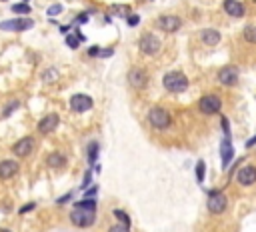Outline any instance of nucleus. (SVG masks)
Masks as SVG:
<instances>
[{
  "instance_id": "1",
  "label": "nucleus",
  "mask_w": 256,
  "mask_h": 232,
  "mask_svg": "<svg viewBox=\"0 0 256 232\" xmlns=\"http://www.w3.org/2000/svg\"><path fill=\"white\" fill-rule=\"evenodd\" d=\"M188 84H190V80L182 70H170L162 78V86L170 94H180L184 90H188Z\"/></svg>"
},
{
  "instance_id": "2",
  "label": "nucleus",
  "mask_w": 256,
  "mask_h": 232,
  "mask_svg": "<svg viewBox=\"0 0 256 232\" xmlns=\"http://www.w3.org/2000/svg\"><path fill=\"white\" fill-rule=\"evenodd\" d=\"M146 120L154 130L162 132V130H168L170 126H172V114H170L164 106H152L146 114Z\"/></svg>"
},
{
  "instance_id": "3",
  "label": "nucleus",
  "mask_w": 256,
  "mask_h": 232,
  "mask_svg": "<svg viewBox=\"0 0 256 232\" xmlns=\"http://www.w3.org/2000/svg\"><path fill=\"white\" fill-rule=\"evenodd\" d=\"M226 208H228V196L222 190H210L206 198V210L218 216V214H224Z\"/></svg>"
},
{
  "instance_id": "4",
  "label": "nucleus",
  "mask_w": 256,
  "mask_h": 232,
  "mask_svg": "<svg viewBox=\"0 0 256 232\" xmlns=\"http://www.w3.org/2000/svg\"><path fill=\"white\" fill-rule=\"evenodd\" d=\"M162 48V42L156 34H152V32H146V34L140 36L138 40V50L142 56H156Z\"/></svg>"
},
{
  "instance_id": "5",
  "label": "nucleus",
  "mask_w": 256,
  "mask_h": 232,
  "mask_svg": "<svg viewBox=\"0 0 256 232\" xmlns=\"http://www.w3.org/2000/svg\"><path fill=\"white\" fill-rule=\"evenodd\" d=\"M198 110L204 116L218 114L220 110H222V98H220L218 94H204L198 100Z\"/></svg>"
},
{
  "instance_id": "6",
  "label": "nucleus",
  "mask_w": 256,
  "mask_h": 232,
  "mask_svg": "<svg viewBox=\"0 0 256 232\" xmlns=\"http://www.w3.org/2000/svg\"><path fill=\"white\" fill-rule=\"evenodd\" d=\"M70 222L76 228H88L96 222V210H84V208H72L70 210Z\"/></svg>"
},
{
  "instance_id": "7",
  "label": "nucleus",
  "mask_w": 256,
  "mask_h": 232,
  "mask_svg": "<svg viewBox=\"0 0 256 232\" xmlns=\"http://www.w3.org/2000/svg\"><path fill=\"white\" fill-rule=\"evenodd\" d=\"M156 28L166 32V34H174V32H178L182 28V18L176 14H162L156 18Z\"/></svg>"
},
{
  "instance_id": "8",
  "label": "nucleus",
  "mask_w": 256,
  "mask_h": 232,
  "mask_svg": "<svg viewBox=\"0 0 256 232\" xmlns=\"http://www.w3.org/2000/svg\"><path fill=\"white\" fill-rule=\"evenodd\" d=\"M234 180H236V184L242 186V188L254 186L256 184V166L254 164H244V166H240L236 170Z\"/></svg>"
},
{
  "instance_id": "9",
  "label": "nucleus",
  "mask_w": 256,
  "mask_h": 232,
  "mask_svg": "<svg viewBox=\"0 0 256 232\" xmlns=\"http://www.w3.org/2000/svg\"><path fill=\"white\" fill-rule=\"evenodd\" d=\"M126 80H128L130 88L144 90L148 86V72L144 68H140V66H132V68L128 70V74H126Z\"/></svg>"
},
{
  "instance_id": "10",
  "label": "nucleus",
  "mask_w": 256,
  "mask_h": 232,
  "mask_svg": "<svg viewBox=\"0 0 256 232\" xmlns=\"http://www.w3.org/2000/svg\"><path fill=\"white\" fill-rule=\"evenodd\" d=\"M34 146H36V140H34L32 136H24V138H20V140H16V142L12 144L10 150H12V154H14L16 158H26V156L32 154Z\"/></svg>"
},
{
  "instance_id": "11",
  "label": "nucleus",
  "mask_w": 256,
  "mask_h": 232,
  "mask_svg": "<svg viewBox=\"0 0 256 232\" xmlns=\"http://www.w3.org/2000/svg\"><path fill=\"white\" fill-rule=\"evenodd\" d=\"M216 78H218V82L222 86H236L238 84V78H240V72H238V68L236 66H222V68L218 70V74H216Z\"/></svg>"
},
{
  "instance_id": "12",
  "label": "nucleus",
  "mask_w": 256,
  "mask_h": 232,
  "mask_svg": "<svg viewBox=\"0 0 256 232\" xmlns=\"http://www.w3.org/2000/svg\"><path fill=\"white\" fill-rule=\"evenodd\" d=\"M58 124H60V116L56 112H50L38 120L36 130H38V134H52V132L58 128Z\"/></svg>"
},
{
  "instance_id": "13",
  "label": "nucleus",
  "mask_w": 256,
  "mask_h": 232,
  "mask_svg": "<svg viewBox=\"0 0 256 232\" xmlns=\"http://www.w3.org/2000/svg\"><path fill=\"white\" fill-rule=\"evenodd\" d=\"M92 106H94V100H92V96H88V94H74V96H70V110L72 112L82 114V112H88Z\"/></svg>"
},
{
  "instance_id": "14",
  "label": "nucleus",
  "mask_w": 256,
  "mask_h": 232,
  "mask_svg": "<svg viewBox=\"0 0 256 232\" xmlns=\"http://www.w3.org/2000/svg\"><path fill=\"white\" fill-rule=\"evenodd\" d=\"M34 28V20L30 18H14V20H6L0 22V30H10V32H26Z\"/></svg>"
},
{
  "instance_id": "15",
  "label": "nucleus",
  "mask_w": 256,
  "mask_h": 232,
  "mask_svg": "<svg viewBox=\"0 0 256 232\" xmlns=\"http://www.w3.org/2000/svg\"><path fill=\"white\" fill-rule=\"evenodd\" d=\"M222 8L228 16H232V18H242V16L246 14V6L240 2V0H224Z\"/></svg>"
},
{
  "instance_id": "16",
  "label": "nucleus",
  "mask_w": 256,
  "mask_h": 232,
  "mask_svg": "<svg viewBox=\"0 0 256 232\" xmlns=\"http://www.w3.org/2000/svg\"><path fill=\"white\" fill-rule=\"evenodd\" d=\"M198 36H200V42L206 46H216L222 40V34H220V30H216V28H202Z\"/></svg>"
},
{
  "instance_id": "17",
  "label": "nucleus",
  "mask_w": 256,
  "mask_h": 232,
  "mask_svg": "<svg viewBox=\"0 0 256 232\" xmlns=\"http://www.w3.org/2000/svg\"><path fill=\"white\" fill-rule=\"evenodd\" d=\"M18 174V162L16 160H0V180H10Z\"/></svg>"
},
{
  "instance_id": "18",
  "label": "nucleus",
  "mask_w": 256,
  "mask_h": 232,
  "mask_svg": "<svg viewBox=\"0 0 256 232\" xmlns=\"http://www.w3.org/2000/svg\"><path fill=\"white\" fill-rule=\"evenodd\" d=\"M220 158H222V168H228L230 160L234 158V146H232L230 136H224L222 144H220Z\"/></svg>"
},
{
  "instance_id": "19",
  "label": "nucleus",
  "mask_w": 256,
  "mask_h": 232,
  "mask_svg": "<svg viewBox=\"0 0 256 232\" xmlns=\"http://www.w3.org/2000/svg\"><path fill=\"white\" fill-rule=\"evenodd\" d=\"M66 162H68V158H66L62 152H50V154H46V166L52 168V170L64 168Z\"/></svg>"
},
{
  "instance_id": "20",
  "label": "nucleus",
  "mask_w": 256,
  "mask_h": 232,
  "mask_svg": "<svg viewBox=\"0 0 256 232\" xmlns=\"http://www.w3.org/2000/svg\"><path fill=\"white\" fill-rule=\"evenodd\" d=\"M242 38L248 44H256V24H246L242 30Z\"/></svg>"
},
{
  "instance_id": "21",
  "label": "nucleus",
  "mask_w": 256,
  "mask_h": 232,
  "mask_svg": "<svg viewBox=\"0 0 256 232\" xmlns=\"http://www.w3.org/2000/svg\"><path fill=\"white\" fill-rule=\"evenodd\" d=\"M74 208H84V210H96V208H98V202H96V198H82V200L74 202Z\"/></svg>"
},
{
  "instance_id": "22",
  "label": "nucleus",
  "mask_w": 256,
  "mask_h": 232,
  "mask_svg": "<svg viewBox=\"0 0 256 232\" xmlns=\"http://www.w3.org/2000/svg\"><path fill=\"white\" fill-rule=\"evenodd\" d=\"M98 152H100V146L98 142H90L88 144V162L92 166H96V158H98Z\"/></svg>"
},
{
  "instance_id": "23",
  "label": "nucleus",
  "mask_w": 256,
  "mask_h": 232,
  "mask_svg": "<svg viewBox=\"0 0 256 232\" xmlns=\"http://www.w3.org/2000/svg\"><path fill=\"white\" fill-rule=\"evenodd\" d=\"M20 108V100H10L6 106H4V110H2V118H10V114L14 112V110H18Z\"/></svg>"
},
{
  "instance_id": "24",
  "label": "nucleus",
  "mask_w": 256,
  "mask_h": 232,
  "mask_svg": "<svg viewBox=\"0 0 256 232\" xmlns=\"http://www.w3.org/2000/svg\"><path fill=\"white\" fill-rule=\"evenodd\" d=\"M204 176H206V164H204L202 160H198L196 162V180L200 182V184L204 182Z\"/></svg>"
},
{
  "instance_id": "25",
  "label": "nucleus",
  "mask_w": 256,
  "mask_h": 232,
  "mask_svg": "<svg viewBox=\"0 0 256 232\" xmlns=\"http://www.w3.org/2000/svg\"><path fill=\"white\" fill-rule=\"evenodd\" d=\"M114 216H116L118 220H120V222H122V224L126 226V228H130V216H128V214H126L124 210H120V208H116V210H114Z\"/></svg>"
},
{
  "instance_id": "26",
  "label": "nucleus",
  "mask_w": 256,
  "mask_h": 232,
  "mask_svg": "<svg viewBox=\"0 0 256 232\" xmlns=\"http://www.w3.org/2000/svg\"><path fill=\"white\" fill-rule=\"evenodd\" d=\"M64 40H66V46H68V48H72V50L80 46V38H78L76 32H74V34H68Z\"/></svg>"
},
{
  "instance_id": "27",
  "label": "nucleus",
  "mask_w": 256,
  "mask_h": 232,
  "mask_svg": "<svg viewBox=\"0 0 256 232\" xmlns=\"http://www.w3.org/2000/svg\"><path fill=\"white\" fill-rule=\"evenodd\" d=\"M32 8H30V4H26V2H18V4H12V12L14 14H28Z\"/></svg>"
},
{
  "instance_id": "28",
  "label": "nucleus",
  "mask_w": 256,
  "mask_h": 232,
  "mask_svg": "<svg viewBox=\"0 0 256 232\" xmlns=\"http://www.w3.org/2000/svg\"><path fill=\"white\" fill-rule=\"evenodd\" d=\"M138 22H140V16L138 14H128L126 16V24L128 26H138Z\"/></svg>"
},
{
  "instance_id": "29",
  "label": "nucleus",
  "mask_w": 256,
  "mask_h": 232,
  "mask_svg": "<svg viewBox=\"0 0 256 232\" xmlns=\"http://www.w3.org/2000/svg\"><path fill=\"white\" fill-rule=\"evenodd\" d=\"M86 22H88V12H80L74 18V24H86Z\"/></svg>"
},
{
  "instance_id": "30",
  "label": "nucleus",
  "mask_w": 256,
  "mask_h": 232,
  "mask_svg": "<svg viewBox=\"0 0 256 232\" xmlns=\"http://www.w3.org/2000/svg\"><path fill=\"white\" fill-rule=\"evenodd\" d=\"M60 12H62V6H60V4H52V6L46 10L48 16H56V14H60Z\"/></svg>"
},
{
  "instance_id": "31",
  "label": "nucleus",
  "mask_w": 256,
  "mask_h": 232,
  "mask_svg": "<svg viewBox=\"0 0 256 232\" xmlns=\"http://www.w3.org/2000/svg\"><path fill=\"white\" fill-rule=\"evenodd\" d=\"M108 232H130V228H126L124 224H112L108 228Z\"/></svg>"
},
{
  "instance_id": "32",
  "label": "nucleus",
  "mask_w": 256,
  "mask_h": 232,
  "mask_svg": "<svg viewBox=\"0 0 256 232\" xmlns=\"http://www.w3.org/2000/svg\"><path fill=\"white\" fill-rule=\"evenodd\" d=\"M34 208H36V202H26L20 210H18V214H28L30 210H34Z\"/></svg>"
},
{
  "instance_id": "33",
  "label": "nucleus",
  "mask_w": 256,
  "mask_h": 232,
  "mask_svg": "<svg viewBox=\"0 0 256 232\" xmlns=\"http://www.w3.org/2000/svg\"><path fill=\"white\" fill-rule=\"evenodd\" d=\"M90 182H92V174H90V170L84 174V180H82V190H86L88 186H90Z\"/></svg>"
},
{
  "instance_id": "34",
  "label": "nucleus",
  "mask_w": 256,
  "mask_h": 232,
  "mask_svg": "<svg viewBox=\"0 0 256 232\" xmlns=\"http://www.w3.org/2000/svg\"><path fill=\"white\" fill-rule=\"evenodd\" d=\"M220 124H222L224 136H230V126H228V118H226V116H222V118H220Z\"/></svg>"
},
{
  "instance_id": "35",
  "label": "nucleus",
  "mask_w": 256,
  "mask_h": 232,
  "mask_svg": "<svg viewBox=\"0 0 256 232\" xmlns=\"http://www.w3.org/2000/svg\"><path fill=\"white\" fill-rule=\"evenodd\" d=\"M98 194V186H90L88 190H84V198H96Z\"/></svg>"
},
{
  "instance_id": "36",
  "label": "nucleus",
  "mask_w": 256,
  "mask_h": 232,
  "mask_svg": "<svg viewBox=\"0 0 256 232\" xmlns=\"http://www.w3.org/2000/svg\"><path fill=\"white\" fill-rule=\"evenodd\" d=\"M100 52H102V48H100V46H90V48H88V56H90V58L100 56Z\"/></svg>"
},
{
  "instance_id": "37",
  "label": "nucleus",
  "mask_w": 256,
  "mask_h": 232,
  "mask_svg": "<svg viewBox=\"0 0 256 232\" xmlns=\"http://www.w3.org/2000/svg\"><path fill=\"white\" fill-rule=\"evenodd\" d=\"M114 54V48H104V50L100 52V58H108V56H112Z\"/></svg>"
},
{
  "instance_id": "38",
  "label": "nucleus",
  "mask_w": 256,
  "mask_h": 232,
  "mask_svg": "<svg viewBox=\"0 0 256 232\" xmlns=\"http://www.w3.org/2000/svg\"><path fill=\"white\" fill-rule=\"evenodd\" d=\"M70 196H72V192H68V194H64V196H60L58 200H56V204H64V202H68L70 200Z\"/></svg>"
},
{
  "instance_id": "39",
  "label": "nucleus",
  "mask_w": 256,
  "mask_h": 232,
  "mask_svg": "<svg viewBox=\"0 0 256 232\" xmlns=\"http://www.w3.org/2000/svg\"><path fill=\"white\" fill-rule=\"evenodd\" d=\"M244 146H246V148H252V146H256V134H254V136H252V138H248V140H246V144H244Z\"/></svg>"
},
{
  "instance_id": "40",
  "label": "nucleus",
  "mask_w": 256,
  "mask_h": 232,
  "mask_svg": "<svg viewBox=\"0 0 256 232\" xmlns=\"http://www.w3.org/2000/svg\"><path fill=\"white\" fill-rule=\"evenodd\" d=\"M68 30H70V26H60V32H62V34H64V32H68Z\"/></svg>"
},
{
  "instance_id": "41",
  "label": "nucleus",
  "mask_w": 256,
  "mask_h": 232,
  "mask_svg": "<svg viewBox=\"0 0 256 232\" xmlns=\"http://www.w3.org/2000/svg\"><path fill=\"white\" fill-rule=\"evenodd\" d=\"M0 232H12V230H8V228H0Z\"/></svg>"
}]
</instances>
